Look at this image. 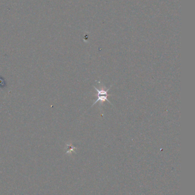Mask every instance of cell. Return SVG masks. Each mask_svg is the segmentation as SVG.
Segmentation results:
<instances>
[{
	"label": "cell",
	"instance_id": "6da1fadb",
	"mask_svg": "<svg viewBox=\"0 0 195 195\" xmlns=\"http://www.w3.org/2000/svg\"><path fill=\"white\" fill-rule=\"evenodd\" d=\"M94 88L98 91V99L95 101V102L93 103L92 107H93V105L96 104L98 102H100L101 103H103L105 101H107L108 102H109V103L111 104V103L110 102V101L108 99V98L109 95H109L108 94V91L110 90V88H108V89H107L106 90L104 88H100L98 89V88L95 87V86H94Z\"/></svg>",
	"mask_w": 195,
	"mask_h": 195
}]
</instances>
